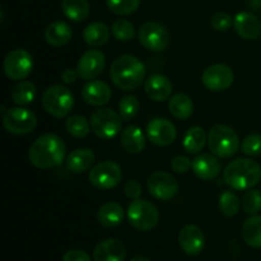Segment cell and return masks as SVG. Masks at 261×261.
<instances>
[{
  "instance_id": "obj_31",
  "label": "cell",
  "mask_w": 261,
  "mask_h": 261,
  "mask_svg": "<svg viewBox=\"0 0 261 261\" xmlns=\"http://www.w3.org/2000/svg\"><path fill=\"white\" fill-rule=\"evenodd\" d=\"M61 9L73 22H83L89 15V4L87 0H63Z\"/></svg>"
},
{
  "instance_id": "obj_19",
  "label": "cell",
  "mask_w": 261,
  "mask_h": 261,
  "mask_svg": "<svg viewBox=\"0 0 261 261\" xmlns=\"http://www.w3.org/2000/svg\"><path fill=\"white\" fill-rule=\"evenodd\" d=\"M233 25L237 35L244 40H256L261 35V20L250 12L237 13L233 19Z\"/></svg>"
},
{
  "instance_id": "obj_22",
  "label": "cell",
  "mask_w": 261,
  "mask_h": 261,
  "mask_svg": "<svg viewBox=\"0 0 261 261\" xmlns=\"http://www.w3.org/2000/svg\"><path fill=\"white\" fill-rule=\"evenodd\" d=\"M96 155L89 148H78L66 157V168L73 173H83L93 166Z\"/></svg>"
},
{
  "instance_id": "obj_9",
  "label": "cell",
  "mask_w": 261,
  "mask_h": 261,
  "mask_svg": "<svg viewBox=\"0 0 261 261\" xmlns=\"http://www.w3.org/2000/svg\"><path fill=\"white\" fill-rule=\"evenodd\" d=\"M139 42L147 50L153 53H162L170 45L171 36L167 28L158 22H145L138 31Z\"/></svg>"
},
{
  "instance_id": "obj_18",
  "label": "cell",
  "mask_w": 261,
  "mask_h": 261,
  "mask_svg": "<svg viewBox=\"0 0 261 261\" xmlns=\"http://www.w3.org/2000/svg\"><path fill=\"white\" fill-rule=\"evenodd\" d=\"M112 97L111 87L102 81H88L82 89V98L91 106L102 107L110 102Z\"/></svg>"
},
{
  "instance_id": "obj_25",
  "label": "cell",
  "mask_w": 261,
  "mask_h": 261,
  "mask_svg": "<svg viewBox=\"0 0 261 261\" xmlns=\"http://www.w3.org/2000/svg\"><path fill=\"white\" fill-rule=\"evenodd\" d=\"M121 145L125 152L130 154H138L143 152L145 148V137L143 134L142 129L135 125L126 126L121 132Z\"/></svg>"
},
{
  "instance_id": "obj_12",
  "label": "cell",
  "mask_w": 261,
  "mask_h": 261,
  "mask_svg": "<svg viewBox=\"0 0 261 261\" xmlns=\"http://www.w3.org/2000/svg\"><path fill=\"white\" fill-rule=\"evenodd\" d=\"M147 188L153 198L162 201L171 200L178 193V184L176 178L165 171L153 172L148 178Z\"/></svg>"
},
{
  "instance_id": "obj_36",
  "label": "cell",
  "mask_w": 261,
  "mask_h": 261,
  "mask_svg": "<svg viewBox=\"0 0 261 261\" xmlns=\"http://www.w3.org/2000/svg\"><path fill=\"white\" fill-rule=\"evenodd\" d=\"M106 5L115 14L129 15L139 8L140 0H106Z\"/></svg>"
},
{
  "instance_id": "obj_33",
  "label": "cell",
  "mask_w": 261,
  "mask_h": 261,
  "mask_svg": "<svg viewBox=\"0 0 261 261\" xmlns=\"http://www.w3.org/2000/svg\"><path fill=\"white\" fill-rule=\"evenodd\" d=\"M241 208V201L233 191H224L219 196V211L226 217H234Z\"/></svg>"
},
{
  "instance_id": "obj_13",
  "label": "cell",
  "mask_w": 261,
  "mask_h": 261,
  "mask_svg": "<svg viewBox=\"0 0 261 261\" xmlns=\"http://www.w3.org/2000/svg\"><path fill=\"white\" fill-rule=\"evenodd\" d=\"M204 87L209 91H226L233 84L234 75L232 69L224 64H214L208 66L201 75Z\"/></svg>"
},
{
  "instance_id": "obj_43",
  "label": "cell",
  "mask_w": 261,
  "mask_h": 261,
  "mask_svg": "<svg viewBox=\"0 0 261 261\" xmlns=\"http://www.w3.org/2000/svg\"><path fill=\"white\" fill-rule=\"evenodd\" d=\"M79 78L78 70H74V69H65V70L61 73V81L65 84H71Z\"/></svg>"
},
{
  "instance_id": "obj_39",
  "label": "cell",
  "mask_w": 261,
  "mask_h": 261,
  "mask_svg": "<svg viewBox=\"0 0 261 261\" xmlns=\"http://www.w3.org/2000/svg\"><path fill=\"white\" fill-rule=\"evenodd\" d=\"M211 24L216 31L223 32V31L229 30L232 27V24H233V18L228 13L218 12L212 17Z\"/></svg>"
},
{
  "instance_id": "obj_38",
  "label": "cell",
  "mask_w": 261,
  "mask_h": 261,
  "mask_svg": "<svg viewBox=\"0 0 261 261\" xmlns=\"http://www.w3.org/2000/svg\"><path fill=\"white\" fill-rule=\"evenodd\" d=\"M241 150L249 157H256L261 154V135L251 134L245 138L241 144Z\"/></svg>"
},
{
  "instance_id": "obj_24",
  "label": "cell",
  "mask_w": 261,
  "mask_h": 261,
  "mask_svg": "<svg viewBox=\"0 0 261 261\" xmlns=\"http://www.w3.org/2000/svg\"><path fill=\"white\" fill-rule=\"evenodd\" d=\"M124 208L116 201H107L97 212V219L99 224L106 228H114L124 221Z\"/></svg>"
},
{
  "instance_id": "obj_4",
  "label": "cell",
  "mask_w": 261,
  "mask_h": 261,
  "mask_svg": "<svg viewBox=\"0 0 261 261\" xmlns=\"http://www.w3.org/2000/svg\"><path fill=\"white\" fill-rule=\"evenodd\" d=\"M208 145L211 152L218 158H229L239 150V135L227 125H216L208 134Z\"/></svg>"
},
{
  "instance_id": "obj_26",
  "label": "cell",
  "mask_w": 261,
  "mask_h": 261,
  "mask_svg": "<svg viewBox=\"0 0 261 261\" xmlns=\"http://www.w3.org/2000/svg\"><path fill=\"white\" fill-rule=\"evenodd\" d=\"M83 40L89 47H101L110 40V28L102 22H93L83 31Z\"/></svg>"
},
{
  "instance_id": "obj_37",
  "label": "cell",
  "mask_w": 261,
  "mask_h": 261,
  "mask_svg": "<svg viewBox=\"0 0 261 261\" xmlns=\"http://www.w3.org/2000/svg\"><path fill=\"white\" fill-rule=\"evenodd\" d=\"M241 208L246 214H256L261 211V191L252 190L245 193L241 200Z\"/></svg>"
},
{
  "instance_id": "obj_32",
  "label": "cell",
  "mask_w": 261,
  "mask_h": 261,
  "mask_svg": "<svg viewBox=\"0 0 261 261\" xmlns=\"http://www.w3.org/2000/svg\"><path fill=\"white\" fill-rule=\"evenodd\" d=\"M69 134L74 138H86L92 130L91 121L82 115H71L65 122Z\"/></svg>"
},
{
  "instance_id": "obj_41",
  "label": "cell",
  "mask_w": 261,
  "mask_h": 261,
  "mask_svg": "<svg viewBox=\"0 0 261 261\" xmlns=\"http://www.w3.org/2000/svg\"><path fill=\"white\" fill-rule=\"evenodd\" d=\"M124 193L132 200H137L142 195V185L138 180H129L124 186Z\"/></svg>"
},
{
  "instance_id": "obj_8",
  "label": "cell",
  "mask_w": 261,
  "mask_h": 261,
  "mask_svg": "<svg viewBox=\"0 0 261 261\" xmlns=\"http://www.w3.org/2000/svg\"><path fill=\"white\" fill-rule=\"evenodd\" d=\"M3 125L10 134L25 135L36 129L37 116L25 107H12L3 114Z\"/></svg>"
},
{
  "instance_id": "obj_30",
  "label": "cell",
  "mask_w": 261,
  "mask_h": 261,
  "mask_svg": "<svg viewBox=\"0 0 261 261\" xmlns=\"http://www.w3.org/2000/svg\"><path fill=\"white\" fill-rule=\"evenodd\" d=\"M12 101L19 106H25V105L32 103L37 97V88L32 82L19 81V83L13 87L10 92Z\"/></svg>"
},
{
  "instance_id": "obj_44",
  "label": "cell",
  "mask_w": 261,
  "mask_h": 261,
  "mask_svg": "<svg viewBox=\"0 0 261 261\" xmlns=\"http://www.w3.org/2000/svg\"><path fill=\"white\" fill-rule=\"evenodd\" d=\"M130 261H149V260H148L147 257H144V256H135V257H133V259Z\"/></svg>"
},
{
  "instance_id": "obj_35",
  "label": "cell",
  "mask_w": 261,
  "mask_h": 261,
  "mask_svg": "<svg viewBox=\"0 0 261 261\" xmlns=\"http://www.w3.org/2000/svg\"><path fill=\"white\" fill-rule=\"evenodd\" d=\"M139 109L140 103L135 96L127 94V96H124L120 99L119 114L124 121H130V120L134 119L138 112H139Z\"/></svg>"
},
{
  "instance_id": "obj_10",
  "label": "cell",
  "mask_w": 261,
  "mask_h": 261,
  "mask_svg": "<svg viewBox=\"0 0 261 261\" xmlns=\"http://www.w3.org/2000/svg\"><path fill=\"white\" fill-rule=\"evenodd\" d=\"M88 180L94 188L99 190H110L121 182L122 171L116 162L105 161L89 170Z\"/></svg>"
},
{
  "instance_id": "obj_21",
  "label": "cell",
  "mask_w": 261,
  "mask_h": 261,
  "mask_svg": "<svg viewBox=\"0 0 261 261\" xmlns=\"http://www.w3.org/2000/svg\"><path fill=\"white\" fill-rule=\"evenodd\" d=\"M126 247L121 241L107 239L101 241L93 251V261H125Z\"/></svg>"
},
{
  "instance_id": "obj_1",
  "label": "cell",
  "mask_w": 261,
  "mask_h": 261,
  "mask_svg": "<svg viewBox=\"0 0 261 261\" xmlns=\"http://www.w3.org/2000/svg\"><path fill=\"white\" fill-rule=\"evenodd\" d=\"M66 145L56 134H43L32 143L28 160L41 170L59 167L65 161Z\"/></svg>"
},
{
  "instance_id": "obj_42",
  "label": "cell",
  "mask_w": 261,
  "mask_h": 261,
  "mask_svg": "<svg viewBox=\"0 0 261 261\" xmlns=\"http://www.w3.org/2000/svg\"><path fill=\"white\" fill-rule=\"evenodd\" d=\"M63 261H92L91 256L83 250H69L64 254Z\"/></svg>"
},
{
  "instance_id": "obj_34",
  "label": "cell",
  "mask_w": 261,
  "mask_h": 261,
  "mask_svg": "<svg viewBox=\"0 0 261 261\" xmlns=\"http://www.w3.org/2000/svg\"><path fill=\"white\" fill-rule=\"evenodd\" d=\"M112 35L117 41L126 42L134 38L135 36V27L130 20L119 18L112 23Z\"/></svg>"
},
{
  "instance_id": "obj_14",
  "label": "cell",
  "mask_w": 261,
  "mask_h": 261,
  "mask_svg": "<svg viewBox=\"0 0 261 261\" xmlns=\"http://www.w3.org/2000/svg\"><path fill=\"white\" fill-rule=\"evenodd\" d=\"M147 137L157 147H168L177 138V130L170 120L155 117L148 122Z\"/></svg>"
},
{
  "instance_id": "obj_3",
  "label": "cell",
  "mask_w": 261,
  "mask_h": 261,
  "mask_svg": "<svg viewBox=\"0 0 261 261\" xmlns=\"http://www.w3.org/2000/svg\"><path fill=\"white\" fill-rule=\"evenodd\" d=\"M223 180L232 190H250L261 180V167L259 163L249 158H239L226 166Z\"/></svg>"
},
{
  "instance_id": "obj_20",
  "label": "cell",
  "mask_w": 261,
  "mask_h": 261,
  "mask_svg": "<svg viewBox=\"0 0 261 261\" xmlns=\"http://www.w3.org/2000/svg\"><path fill=\"white\" fill-rule=\"evenodd\" d=\"M172 89V82L163 74H152L144 83L145 94L155 102H163L170 98Z\"/></svg>"
},
{
  "instance_id": "obj_29",
  "label": "cell",
  "mask_w": 261,
  "mask_h": 261,
  "mask_svg": "<svg viewBox=\"0 0 261 261\" xmlns=\"http://www.w3.org/2000/svg\"><path fill=\"white\" fill-rule=\"evenodd\" d=\"M208 142L205 132L200 126H191L184 137L182 145L189 154H199Z\"/></svg>"
},
{
  "instance_id": "obj_15",
  "label": "cell",
  "mask_w": 261,
  "mask_h": 261,
  "mask_svg": "<svg viewBox=\"0 0 261 261\" xmlns=\"http://www.w3.org/2000/svg\"><path fill=\"white\" fill-rule=\"evenodd\" d=\"M105 65H106V59H105L103 53L92 48L81 56L76 64V70H78L79 78L84 81H93L103 71Z\"/></svg>"
},
{
  "instance_id": "obj_40",
  "label": "cell",
  "mask_w": 261,
  "mask_h": 261,
  "mask_svg": "<svg viewBox=\"0 0 261 261\" xmlns=\"http://www.w3.org/2000/svg\"><path fill=\"white\" fill-rule=\"evenodd\" d=\"M193 166V161L189 160L186 155H176L171 161V167L176 173H185Z\"/></svg>"
},
{
  "instance_id": "obj_5",
  "label": "cell",
  "mask_w": 261,
  "mask_h": 261,
  "mask_svg": "<svg viewBox=\"0 0 261 261\" xmlns=\"http://www.w3.org/2000/svg\"><path fill=\"white\" fill-rule=\"evenodd\" d=\"M42 106L47 114L56 119L66 117L74 107V96L70 89L61 84L51 86L43 92Z\"/></svg>"
},
{
  "instance_id": "obj_6",
  "label": "cell",
  "mask_w": 261,
  "mask_h": 261,
  "mask_svg": "<svg viewBox=\"0 0 261 261\" xmlns=\"http://www.w3.org/2000/svg\"><path fill=\"white\" fill-rule=\"evenodd\" d=\"M91 126L92 132L103 140H110L116 137L122 127V121L119 112L111 109L101 107L94 110L91 114Z\"/></svg>"
},
{
  "instance_id": "obj_23",
  "label": "cell",
  "mask_w": 261,
  "mask_h": 261,
  "mask_svg": "<svg viewBox=\"0 0 261 261\" xmlns=\"http://www.w3.org/2000/svg\"><path fill=\"white\" fill-rule=\"evenodd\" d=\"M73 31L68 23L63 20H55L50 23L45 30V40L46 42L54 47H60L66 45L71 40Z\"/></svg>"
},
{
  "instance_id": "obj_2",
  "label": "cell",
  "mask_w": 261,
  "mask_h": 261,
  "mask_svg": "<svg viewBox=\"0 0 261 261\" xmlns=\"http://www.w3.org/2000/svg\"><path fill=\"white\" fill-rule=\"evenodd\" d=\"M147 69L138 58L122 55L115 59L110 68V76L115 86L125 92L135 91L145 81Z\"/></svg>"
},
{
  "instance_id": "obj_7",
  "label": "cell",
  "mask_w": 261,
  "mask_h": 261,
  "mask_svg": "<svg viewBox=\"0 0 261 261\" xmlns=\"http://www.w3.org/2000/svg\"><path fill=\"white\" fill-rule=\"evenodd\" d=\"M126 214L129 223L139 231H150L160 222V212L157 206L143 199L133 200Z\"/></svg>"
},
{
  "instance_id": "obj_27",
  "label": "cell",
  "mask_w": 261,
  "mask_h": 261,
  "mask_svg": "<svg viewBox=\"0 0 261 261\" xmlns=\"http://www.w3.org/2000/svg\"><path fill=\"white\" fill-rule=\"evenodd\" d=\"M168 110L177 120H188L194 114V103L188 94L176 93L168 102Z\"/></svg>"
},
{
  "instance_id": "obj_17",
  "label": "cell",
  "mask_w": 261,
  "mask_h": 261,
  "mask_svg": "<svg viewBox=\"0 0 261 261\" xmlns=\"http://www.w3.org/2000/svg\"><path fill=\"white\" fill-rule=\"evenodd\" d=\"M194 173L203 181L214 180L222 172V163L213 153H201L193 160Z\"/></svg>"
},
{
  "instance_id": "obj_28",
  "label": "cell",
  "mask_w": 261,
  "mask_h": 261,
  "mask_svg": "<svg viewBox=\"0 0 261 261\" xmlns=\"http://www.w3.org/2000/svg\"><path fill=\"white\" fill-rule=\"evenodd\" d=\"M241 236L245 244L254 249H261V216L250 217L241 228Z\"/></svg>"
},
{
  "instance_id": "obj_16",
  "label": "cell",
  "mask_w": 261,
  "mask_h": 261,
  "mask_svg": "<svg viewBox=\"0 0 261 261\" xmlns=\"http://www.w3.org/2000/svg\"><path fill=\"white\" fill-rule=\"evenodd\" d=\"M178 244L185 254L195 256L203 251L205 246V237L198 226L188 224L178 233Z\"/></svg>"
},
{
  "instance_id": "obj_11",
  "label": "cell",
  "mask_w": 261,
  "mask_h": 261,
  "mask_svg": "<svg viewBox=\"0 0 261 261\" xmlns=\"http://www.w3.org/2000/svg\"><path fill=\"white\" fill-rule=\"evenodd\" d=\"M3 69L5 75L12 81L25 79L33 69L32 55L23 48H15L5 56Z\"/></svg>"
}]
</instances>
